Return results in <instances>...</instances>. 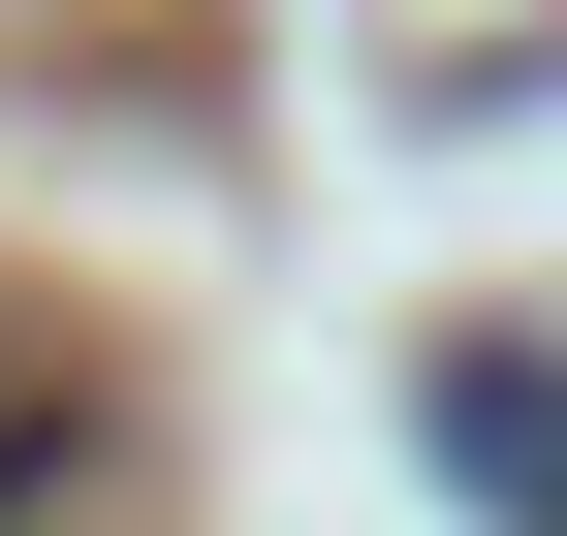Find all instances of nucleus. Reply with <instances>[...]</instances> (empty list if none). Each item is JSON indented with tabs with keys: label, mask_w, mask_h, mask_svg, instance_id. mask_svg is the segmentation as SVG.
<instances>
[{
	"label": "nucleus",
	"mask_w": 567,
	"mask_h": 536,
	"mask_svg": "<svg viewBox=\"0 0 567 536\" xmlns=\"http://www.w3.org/2000/svg\"><path fill=\"white\" fill-rule=\"evenodd\" d=\"M32 505H63V411H0V536H32Z\"/></svg>",
	"instance_id": "2"
},
{
	"label": "nucleus",
	"mask_w": 567,
	"mask_h": 536,
	"mask_svg": "<svg viewBox=\"0 0 567 536\" xmlns=\"http://www.w3.org/2000/svg\"><path fill=\"white\" fill-rule=\"evenodd\" d=\"M410 442H442L473 536H567V348H536V316H473V348L410 379Z\"/></svg>",
	"instance_id": "1"
}]
</instances>
